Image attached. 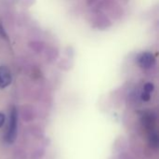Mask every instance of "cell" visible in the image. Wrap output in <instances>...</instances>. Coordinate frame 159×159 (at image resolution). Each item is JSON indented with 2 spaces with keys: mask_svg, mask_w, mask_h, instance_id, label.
Segmentation results:
<instances>
[{
  "mask_svg": "<svg viewBox=\"0 0 159 159\" xmlns=\"http://www.w3.org/2000/svg\"><path fill=\"white\" fill-rule=\"evenodd\" d=\"M149 143L154 148H157L158 146V135L155 129H151V132L149 134Z\"/></svg>",
  "mask_w": 159,
  "mask_h": 159,
  "instance_id": "obj_5",
  "label": "cell"
},
{
  "mask_svg": "<svg viewBox=\"0 0 159 159\" xmlns=\"http://www.w3.org/2000/svg\"><path fill=\"white\" fill-rule=\"evenodd\" d=\"M4 123H5V116H4V114L0 113V129L2 128Z\"/></svg>",
  "mask_w": 159,
  "mask_h": 159,
  "instance_id": "obj_6",
  "label": "cell"
},
{
  "mask_svg": "<svg viewBox=\"0 0 159 159\" xmlns=\"http://www.w3.org/2000/svg\"><path fill=\"white\" fill-rule=\"evenodd\" d=\"M17 124H18V113L15 107H12L9 113L8 125L6 133V142L8 143H12L17 136Z\"/></svg>",
  "mask_w": 159,
  "mask_h": 159,
  "instance_id": "obj_1",
  "label": "cell"
},
{
  "mask_svg": "<svg viewBox=\"0 0 159 159\" xmlns=\"http://www.w3.org/2000/svg\"><path fill=\"white\" fill-rule=\"evenodd\" d=\"M138 63L139 65L143 68V69H150L154 66L155 62H156V58L153 55V53L146 51V52H143L142 54L139 55L138 59Z\"/></svg>",
  "mask_w": 159,
  "mask_h": 159,
  "instance_id": "obj_2",
  "label": "cell"
},
{
  "mask_svg": "<svg viewBox=\"0 0 159 159\" xmlns=\"http://www.w3.org/2000/svg\"><path fill=\"white\" fill-rule=\"evenodd\" d=\"M12 75L7 66H0V89H6L11 84Z\"/></svg>",
  "mask_w": 159,
  "mask_h": 159,
  "instance_id": "obj_3",
  "label": "cell"
},
{
  "mask_svg": "<svg viewBox=\"0 0 159 159\" xmlns=\"http://www.w3.org/2000/svg\"><path fill=\"white\" fill-rule=\"evenodd\" d=\"M154 91V85L152 83H147L143 87V90L142 92V100L143 102H148L151 99V94Z\"/></svg>",
  "mask_w": 159,
  "mask_h": 159,
  "instance_id": "obj_4",
  "label": "cell"
}]
</instances>
